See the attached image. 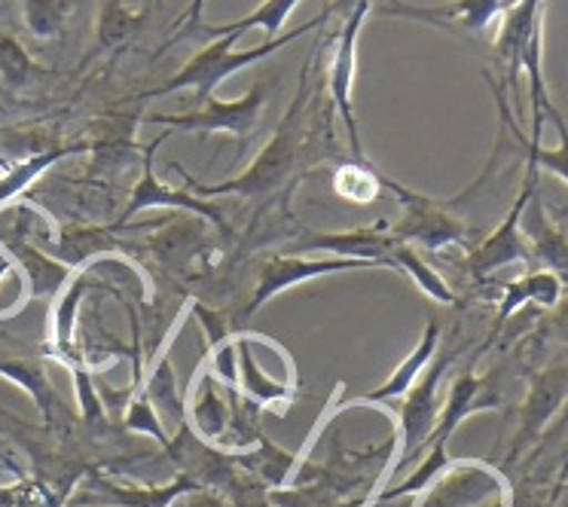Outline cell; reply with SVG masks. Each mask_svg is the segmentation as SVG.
Instances as JSON below:
<instances>
[{
	"mask_svg": "<svg viewBox=\"0 0 568 507\" xmlns=\"http://www.w3.org/2000/svg\"><path fill=\"white\" fill-rule=\"evenodd\" d=\"M315 55H318V50H312L310 62L303 64L297 92H294V99L287 104L278 129L272 132L270 144L257 153V160L251 162L239 178H230V181H221V184H205L199 178H190L181 165H174V172L184 174V190H190V193H196L202 199L239 196L260 202V205L270 202V199L282 196V193L297 190L300 174L312 169L310 141H306V111H310L312 99V68H315Z\"/></svg>",
	"mask_w": 568,
	"mask_h": 507,
	"instance_id": "cell-1",
	"label": "cell"
},
{
	"mask_svg": "<svg viewBox=\"0 0 568 507\" xmlns=\"http://www.w3.org/2000/svg\"><path fill=\"white\" fill-rule=\"evenodd\" d=\"M331 19H327V13H322L318 19H310L306 26L294 28V31H287V34H278V38L272 40H263L260 47H254V50H242L235 52V34H223V38L217 40H209L202 50L190 59V62L178 71V74H172L165 83H160V87L153 89H144V92H135V95H129V101H148V99H162V95H174V92H181V89H193V95H196V104H202L205 99H211L214 95V89L221 87L226 77L239 74L242 68H251L254 62H263L266 55H272V52L284 50L287 43H294V40H300L303 34H310V31H315V28L327 26Z\"/></svg>",
	"mask_w": 568,
	"mask_h": 507,
	"instance_id": "cell-2",
	"label": "cell"
},
{
	"mask_svg": "<svg viewBox=\"0 0 568 507\" xmlns=\"http://www.w3.org/2000/svg\"><path fill=\"white\" fill-rule=\"evenodd\" d=\"M456 355L458 352H453V348H437V355H434L432 364L425 367V373L416 379V385L404 395L400 422H397L395 428V456H392L388 468H385V474L379 477V483H376V493H383L385 486H392V480H395L397 474L407 470V465H413V462L419 458V453H425L434 425L440 419V407H444V400H440V385H444L446 373L453 367Z\"/></svg>",
	"mask_w": 568,
	"mask_h": 507,
	"instance_id": "cell-3",
	"label": "cell"
},
{
	"mask_svg": "<svg viewBox=\"0 0 568 507\" xmlns=\"http://www.w3.org/2000/svg\"><path fill=\"white\" fill-rule=\"evenodd\" d=\"M270 80H257L242 99L221 101L211 95L186 113H144L141 123L162 125L172 132H196V135H233L245 148L257 132L260 120H263V108L270 101Z\"/></svg>",
	"mask_w": 568,
	"mask_h": 507,
	"instance_id": "cell-4",
	"label": "cell"
},
{
	"mask_svg": "<svg viewBox=\"0 0 568 507\" xmlns=\"http://www.w3.org/2000/svg\"><path fill=\"white\" fill-rule=\"evenodd\" d=\"M385 190L404 205V217L392 223V235L397 242L422 245L428 251H444L449 245L474 247V230L462 217V211L449 205V199H432L425 193H416L397 181H385Z\"/></svg>",
	"mask_w": 568,
	"mask_h": 507,
	"instance_id": "cell-5",
	"label": "cell"
},
{
	"mask_svg": "<svg viewBox=\"0 0 568 507\" xmlns=\"http://www.w3.org/2000/svg\"><path fill=\"white\" fill-rule=\"evenodd\" d=\"M358 270H379L376 261H355V257H300V254H263L254 273V291L247 294L245 306L239 310V318L247 322L251 315H257L272 297H278L282 291L322 278L334 273H358Z\"/></svg>",
	"mask_w": 568,
	"mask_h": 507,
	"instance_id": "cell-6",
	"label": "cell"
},
{
	"mask_svg": "<svg viewBox=\"0 0 568 507\" xmlns=\"http://www.w3.org/2000/svg\"><path fill=\"white\" fill-rule=\"evenodd\" d=\"M373 13V0H364L355 13L348 16L343 26L334 31V50H331V68H327V99L334 101L339 120L346 125L348 150L352 160H367L364 153V141L358 132V116H355V77H358V34L367 16Z\"/></svg>",
	"mask_w": 568,
	"mask_h": 507,
	"instance_id": "cell-7",
	"label": "cell"
},
{
	"mask_svg": "<svg viewBox=\"0 0 568 507\" xmlns=\"http://www.w3.org/2000/svg\"><path fill=\"white\" fill-rule=\"evenodd\" d=\"M172 138V129L169 132H162L156 141H150L148 148L141 150V178H138V184L132 186V193H129V202H125L123 214L116 217V226H125V223L135 217L138 211L144 209H165V211H186V214H196L202 221H209L223 239H230V226H226V214L217 202H209V199L196 196V193H190V190H174V186H165L153 172V156H156V150L165 144Z\"/></svg>",
	"mask_w": 568,
	"mask_h": 507,
	"instance_id": "cell-8",
	"label": "cell"
},
{
	"mask_svg": "<svg viewBox=\"0 0 568 507\" xmlns=\"http://www.w3.org/2000/svg\"><path fill=\"white\" fill-rule=\"evenodd\" d=\"M510 3L514 0H446V3L419 7V3H407V0H385L379 7H373V13L385 16V19H407V22H419V26L444 28L449 34L474 40L480 38L493 22H498Z\"/></svg>",
	"mask_w": 568,
	"mask_h": 507,
	"instance_id": "cell-9",
	"label": "cell"
},
{
	"mask_svg": "<svg viewBox=\"0 0 568 507\" xmlns=\"http://www.w3.org/2000/svg\"><path fill=\"white\" fill-rule=\"evenodd\" d=\"M209 226V221L186 214V211H172L162 217L160 226L148 239L150 257L160 263L162 275L190 278L196 263L205 266L211 247H214V235Z\"/></svg>",
	"mask_w": 568,
	"mask_h": 507,
	"instance_id": "cell-10",
	"label": "cell"
},
{
	"mask_svg": "<svg viewBox=\"0 0 568 507\" xmlns=\"http://www.w3.org/2000/svg\"><path fill=\"white\" fill-rule=\"evenodd\" d=\"M535 190H538V169H526L519 196L514 199L510 211L501 217V223L495 226L493 233L468 251L470 278L486 282L489 275L505 270L510 263H531L529 242H526V235L519 230V217H523V209H526V202H529Z\"/></svg>",
	"mask_w": 568,
	"mask_h": 507,
	"instance_id": "cell-11",
	"label": "cell"
},
{
	"mask_svg": "<svg viewBox=\"0 0 568 507\" xmlns=\"http://www.w3.org/2000/svg\"><path fill=\"white\" fill-rule=\"evenodd\" d=\"M507 495L505 477L483 462H449L419 493L416 507H483Z\"/></svg>",
	"mask_w": 568,
	"mask_h": 507,
	"instance_id": "cell-12",
	"label": "cell"
},
{
	"mask_svg": "<svg viewBox=\"0 0 568 507\" xmlns=\"http://www.w3.org/2000/svg\"><path fill=\"white\" fill-rule=\"evenodd\" d=\"M397 239L392 235V223L376 221L364 230H346V233H306L297 230V239L287 242L291 254H324V257H355V261H376L385 270H395L392 247Z\"/></svg>",
	"mask_w": 568,
	"mask_h": 507,
	"instance_id": "cell-13",
	"label": "cell"
},
{
	"mask_svg": "<svg viewBox=\"0 0 568 507\" xmlns=\"http://www.w3.org/2000/svg\"><path fill=\"white\" fill-rule=\"evenodd\" d=\"M0 376H7L10 383H16L31 400L38 404L43 425L55 432L59 428V416H62V404L59 395L52 388L50 376H47V364H43V348H34L13 339L0 331Z\"/></svg>",
	"mask_w": 568,
	"mask_h": 507,
	"instance_id": "cell-14",
	"label": "cell"
},
{
	"mask_svg": "<svg viewBox=\"0 0 568 507\" xmlns=\"http://www.w3.org/2000/svg\"><path fill=\"white\" fill-rule=\"evenodd\" d=\"M538 34H544V0H514L493 40V59L501 68V83L514 92V99H519L523 52Z\"/></svg>",
	"mask_w": 568,
	"mask_h": 507,
	"instance_id": "cell-15",
	"label": "cell"
},
{
	"mask_svg": "<svg viewBox=\"0 0 568 507\" xmlns=\"http://www.w3.org/2000/svg\"><path fill=\"white\" fill-rule=\"evenodd\" d=\"M199 489V483L186 474H174L172 483L165 486H123L104 477L99 470H89L83 489L71 495V507L99 505V507H172L178 498Z\"/></svg>",
	"mask_w": 568,
	"mask_h": 507,
	"instance_id": "cell-16",
	"label": "cell"
},
{
	"mask_svg": "<svg viewBox=\"0 0 568 507\" xmlns=\"http://www.w3.org/2000/svg\"><path fill=\"white\" fill-rule=\"evenodd\" d=\"M40 247L50 257L64 263L68 270H83V266H92L95 261L132 251V245L123 239V226H116V223H108V226H99V223H68L62 230H55L52 239H47Z\"/></svg>",
	"mask_w": 568,
	"mask_h": 507,
	"instance_id": "cell-17",
	"label": "cell"
},
{
	"mask_svg": "<svg viewBox=\"0 0 568 507\" xmlns=\"http://www.w3.org/2000/svg\"><path fill=\"white\" fill-rule=\"evenodd\" d=\"M568 397V361L566 364H554L550 371H544L541 376H535L523 413H519V428L510 453H507V465H514L531 444H538V437L547 432V425L554 422L559 407L566 404Z\"/></svg>",
	"mask_w": 568,
	"mask_h": 507,
	"instance_id": "cell-18",
	"label": "cell"
},
{
	"mask_svg": "<svg viewBox=\"0 0 568 507\" xmlns=\"http://www.w3.org/2000/svg\"><path fill=\"white\" fill-rule=\"evenodd\" d=\"M486 80H489V89H493L495 104H498V111L505 113L507 120V132L514 135L519 148V156L526 162V169H544V172L556 174L559 181H566L568 184V120L562 116V111L556 108L554 99L544 104V120H550L556 125V132H559V148L547 150L541 148V141H531V138L523 135V129L514 120V113H510V104H507V89L505 83L493 77L486 71Z\"/></svg>",
	"mask_w": 568,
	"mask_h": 507,
	"instance_id": "cell-19",
	"label": "cell"
},
{
	"mask_svg": "<svg viewBox=\"0 0 568 507\" xmlns=\"http://www.w3.org/2000/svg\"><path fill=\"white\" fill-rule=\"evenodd\" d=\"M519 230H523L526 242H529L531 261L541 263L544 270L559 275L562 285H568V233L562 230V223L550 217V211H547V205L538 196V190L531 193L526 209H523Z\"/></svg>",
	"mask_w": 568,
	"mask_h": 507,
	"instance_id": "cell-20",
	"label": "cell"
},
{
	"mask_svg": "<svg viewBox=\"0 0 568 507\" xmlns=\"http://www.w3.org/2000/svg\"><path fill=\"white\" fill-rule=\"evenodd\" d=\"M92 287H95V278L89 275V270L87 273L74 275V278L64 285L62 294H59L55 306H52L50 346L47 348H50L55 358L62 361L68 371L77 367V364H87L83 348H80V327H77V322H80V303H83L87 291H92Z\"/></svg>",
	"mask_w": 568,
	"mask_h": 507,
	"instance_id": "cell-21",
	"label": "cell"
},
{
	"mask_svg": "<svg viewBox=\"0 0 568 507\" xmlns=\"http://www.w3.org/2000/svg\"><path fill=\"white\" fill-rule=\"evenodd\" d=\"M440 334H444V331H440V322H437V318H428L416 348L397 364L395 371H392V376H388L383 385H376L373 392L361 395L358 404L373 407V404H388V400H397V397L407 395L409 388L416 385V379L425 373V367L432 364L434 355H437V348H440Z\"/></svg>",
	"mask_w": 568,
	"mask_h": 507,
	"instance_id": "cell-22",
	"label": "cell"
},
{
	"mask_svg": "<svg viewBox=\"0 0 568 507\" xmlns=\"http://www.w3.org/2000/svg\"><path fill=\"white\" fill-rule=\"evenodd\" d=\"M306 453H294V449H282L278 444H272L270 437L263 434L257 444L247 446L242 453H233L235 468L245 470L247 477H254L260 486L266 489H282L294 483V474L303 465Z\"/></svg>",
	"mask_w": 568,
	"mask_h": 507,
	"instance_id": "cell-23",
	"label": "cell"
},
{
	"mask_svg": "<svg viewBox=\"0 0 568 507\" xmlns=\"http://www.w3.org/2000/svg\"><path fill=\"white\" fill-rule=\"evenodd\" d=\"M186 422L209 444H217L226 432V425H230V388L217 383L205 367L199 371V383L190 395Z\"/></svg>",
	"mask_w": 568,
	"mask_h": 507,
	"instance_id": "cell-24",
	"label": "cell"
},
{
	"mask_svg": "<svg viewBox=\"0 0 568 507\" xmlns=\"http://www.w3.org/2000/svg\"><path fill=\"white\" fill-rule=\"evenodd\" d=\"M235 348H239V392L254 400L260 407H275L287 409L297 400V388L294 383H275L272 376L263 373V367L254 358V348H251V334L235 336Z\"/></svg>",
	"mask_w": 568,
	"mask_h": 507,
	"instance_id": "cell-25",
	"label": "cell"
},
{
	"mask_svg": "<svg viewBox=\"0 0 568 507\" xmlns=\"http://www.w3.org/2000/svg\"><path fill=\"white\" fill-rule=\"evenodd\" d=\"M566 294V285L562 278L554 275L550 270H535V273L523 275L517 282H510L501 291V300H498V315H495V331L514 315L517 310H523L526 303H535V306H544V310H554L556 303Z\"/></svg>",
	"mask_w": 568,
	"mask_h": 507,
	"instance_id": "cell-26",
	"label": "cell"
},
{
	"mask_svg": "<svg viewBox=\"0 0 568 507\" xmlns=\"http://www.w3.org/2000/svg\"><path fill=\"white\" fill-rule=\"evenodd\" d=\"M300 0H263L260 7H254L251 13L239 16L233 22H223V26H199V31L193 38H209L217 40L223 34H235V38H242L247 31H254V28H263L266 31V40L278 38L282 34L284 22H287V16L297 10Z\"/></svg>",
	"mask_w": 568,
	"mask_h": 507,
	"instance_id": "cell-27",
	"label": "cell"
},
{
	"mask_svg": "<svg viewBox=\"0 0 568 507\" xmlns=\"http://www.w3.org/2000/svg\"><path fill=\"white\" fill-rule=\"evenodd\" d=\"M388 174L373 169L371 160L339 162L334 172V193L352 205H371L385 193Z\"/></svg>",
	"mask_w": 568,
	"mask_h": 507,
	"instance_id": "cell-28",
	"label": "cell"
},
{
	"mask_svg": "<svg viewBox=\"0 0 568 507\" xmlns=\"http://www.w3.org/2000/svg\"><path fill=\"white\" fill-rule=\"evenodd\" d=\"M388 257L395 263L397 273H404L407 278H413L425 297H432L434 303H440V306H453V303H456V291L446 285L444 275L437 273V270H432V263L422 261V254L409 245V242H397Z\"/></svg>",
	"mask_w": 568,
	"mask_h": 507,
	"instance_id": "cell-29",
	"label": "cell"
},
{
	"mask_svg": "<svg viewBox=\"0 0 568 507\" xmlns=\"http://www.w3.org/2000/svg\"><path fill=\"white\" fill-rule=\"evenodd\" d=\"M148 397L153 400V407L156 413H165V416H172L174 425H184L186 422V400L181 395V388H178V376H174L172 358H169V352H162L160 358L150 364V373H144V385H141Z\"/></svg>",
	"mask_w": 568,
	"mask_h": 507,
	"instance_id": "cell-30",
	"label": "cell"
},
{
	"mask_svg": "<svg viewBox=\"0 0 568 507\" xmlns=\"http://www.w3.org/2000/svg\"><path fill=\"white\" fill-rule=\"evenodd\" d=\"M144 22H148V10H132L123 0H101L99 26H95L99 47L101 50H120L144 28Z\"/></svg>",
	"mask_w": 568,
	"mask_h": 507,
	"instance_id": "cell-31",
	"label": "cell"
},
{
	"mask_svg": "<svg viewBox=\"0 0 568 507\" xmlns=\"http://www.w3.org/2000/svg\"><path fill=\"white\" fill-rule=\"evenodd\" d=\"M50 74V68H43V64L34 62L19 40L0 34V80H3V87H10L19 92V89L34 87L38 80H43V77Z\"/></svg>",
	"mask_w": 568,
	"mask_h": 507,
	"instance_id": "cell-32",
	"label": "cell"
},
{
	"mask_svg": "<svg viewBox=\"0 0 568 507\" xmlns=\"http://www.w3.org/2000/svg\"><path fill=\"white\" fill-rule=\"evenodd\" d=\"M28 31L38 40H55L64 34L71 0H22Z\"/></svg>",
	"mask_w": 568,
	"mask_h": 507,
	"instance_id": "cell-33",
	"label": "cell"
},
{
	"mask_svg": "<svg viewBox=\"0 0 568 507\" xmlns=\"http://www.w3.org/2000/svg\"><path fill=\"white\" fill-rule=\"evenodd\" d=\"M123 428L132 434H148L162 449L172 446V437L162 428L160 413H156V407H153V400H150L144 388H138L135 395L129 397V404L123 409Z\"/></svg>",
	"mask_w": 568,
	"mask_h": 507,
	"instance_id": "cell-34",
	"label": "cell"
},
{
	"mask_svg": "<svg viewBox=\"0 0 568 507\" xmlns=\"http://www.w3.org/2000/svg\"><path fill=\"white\" fill-rule=\"evenodd\" d=\"M202 367H205L221 385L235 388V385H239V348H235V336L233 339H223L217 346H211Z\"/></svg>",
	"mask_w": 568,
	"mask_h": 507,
	"instance_id": "cell-35",
	"label": "cell"
},
{
	"mask_svg": "<svg viewBox=\"0 0 568 507\" xmlns=\"http://www.w3.org/2000/svg\"><path fill=\"white\" fill-rule=\"evenodd\" d=\"M205 3H209V0H190V7H186V13H181V19L174 22L172 38H169V40H165V43H162L160 50H156V55H162V52H165V50H172V47H174V43H178V40L193 38V34H196L199 26H202V10H205Z\"/></svg>",
	"mask_w": 568,
	"mask_h": 507,
	"instance_id": "cell-36",
	"label": "cell"
},
{
	"mask_svg": "<svg viewBox=\"0 0 568 507\" xmlns=\"http://www.w3.org/2000/svg\"><path fill=\"white\" fill-rule=\"evenodd\" d=\"M181 507H235V505H233V498H230L226 493H221V489L199 486V489H193V493L184 495V505Z\"/></svg>",
	"mask_w": 568,
	"mask_h": 507,
	"instance_id": "cell-37",
	"label": "cell"
},
{
	"mask_svg": "<svg viewBox=\"0 0 568 507\" xmlns=\"http://www.w3.org/2000/svg\"><path fill=\"white\" fill-rule=\"evenodd\" d=\"M361 3H364V0H331V7H327L324 13H327V19H331V22H334V26L339 28V26H343V22H346L348 16L358 10Z\"/></svg>",
	"mask_w": 568,
	"mask_h": 507,
	"instance_id": "cell-38",
	"label": "cell"
},
{
	"mask_svg": "<svg viewBox=\"0 0 568 507\" xmlns=\"http://www.w3.org/2000/svg\"><path fill=\"white\" fill-rule=\"evenodd\" d=\"M550 217H554V221H559V223H568V205H559V209L550 211Z\"/></svg>",
	"mask_w": 568,
	"mask_h": 507,
	"instance_id": "cell-39",
	"label": "cell"
},
{
	"mask_svg": "<svg viewBox=\"0 0 568 507\" xmlns=\"http://www.w3.org/2000/svg\"><path fill=\"white\" fill-rule=\"evenodd\" d=\"M559 507H568V486H566V493H562V505Z\"/></svg>",
	"mask_w": 568,
	"mask_h": 507,
	"instance_id": "cell-40",
	"label": "cell"
}]
</instances>
